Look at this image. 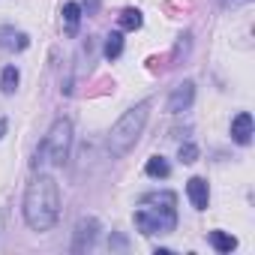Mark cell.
Segmentation results:
<instances>
[{"label": "cell", "instance_id": "52a82bcc", "mask_svg": "<svg viewBox=\"0 0 255 255\" xmlns=\"http://www.w3.org/2000/svg\"><path fill=\"white\" fill-rule=\"evenodd\" d=\"M186 195H189V201H192V207H195V210H207V201H210L207 180H201V177H192V180L186 183Z\"/></svg>", "mask_w": 255, "mask_h": 255}, {"label": "cell", "instance_id": "5bb4252c", "mask_svg": "<svg viewBox=\"0 0 255 255\" xmlns=\"http://www.w3.org/2000/svg\"><path fill=\"white\" fill-rule=\"evenodd\" d=\"M15 87H18V69L6 66L3 75H0V90H3V93H15Z\"/></svg>", "mask_w": 255, "mask_h": 255}, {"label": "cell", "instance_id": "7a4b0ae2", "mask_svg": "<svg viewBox=\"0 0 255 255\" xmlns=\"http://www.w3.org/2000/svg\"><path fill=\"white\" fill-rule=\"evenodd\" d=\"M135 225L141 234H168L177 225V198L174 192H150L138 210H135Z\"/></svg>", "mask_w": 255, "mask_h": 255}, {"label": "cell", "instance_id": "9a60e30c", "mask_svg": "<svg viewBox=\"0 0 255 255\" xmlns=\"http://www.w3.org/2000/svg\"><path fill=\"white\" fill-rule=\"evenodd\" d=\"M102 51H105V57H108V60L120 57V51H123V36H120V33H111V36L105 39V48H102Z\"/></svg>", "mask_w": 255, "mask_h": 255}, {"label": "cell", "instance_id": "2e32d148", "mask_svg": "<svg viewBox=\"0 0 255 255\" xmlns=\"http://www.w3.org/2000/svg\"><path fill=\"white\" fill-rule=\"evenodd\" d=\"M195 159H198V150H195V144H183V147H180V162L192 165Z\"/></svg>", "mask_w": 255, "mask_h": 255}, {"label": "cell", "instance_id": "ba28073f", "mask_svg": "<svg viewBox=\"0 0 255 255\" xmlns=\"http://www.w3.org/2000/svg\"><path fill=\"white\" fill-rule=\"evenodd\" d=\"M231 138L237 144H249L252 141V117L246 111H240L234 120H231Z\"/></svg>", "mask_w": 255, "mask_h": 255}, {"label": "cell", "instance_id": "ac0fdd59", "mask_svg": "<svg viewBox=\"0 0 255 255\" xmlns=\"http://www.w3.org/2000/svg\"><path fill=\"white\" fill-rule=\"evenodd\" d=\"M3 132H6V120H0V138H3Z\"/></svg>", "mask_w": 255, "mask_h": 255}, {"label": "cell", "instance_id": "5b68a950", "mask_svg": "<svg viewBox=\"0 0 255 255\" xmlns=\"http://www.w3.org/2000/svg\"><path fill=\"white\" fill-rule=\"evenodd\" d=\"M192 99H195V84H192V81H183V84L174 87V93H171V99H168V111L180 114V111H186V108L192 105Z\"/></svg>", "mask_w": 255, "mask_h": 255}, {"label": "cell", "instance_id": "e0dca14e", "mask_svg": "<svg viewBox=\"0 0 255 255\" xmlns=\"http://www.w3.org/2000/svg\"><path fill=\"white\" fill-rule=\"evenodd\" d=\"M84 9H87V15H93L99 9V0H84Z\"/></svg>", "mask_w": 255, "mask_h": 255}, {"label": "cell", "instance_id": "4fadbf2b", "mask_svg": "<svg viewBox=\"0 0 255 255\" xmlns=\"http://www.w3.org/2000/svg\"><path fill=\"white\" fill-rule=\"evenodd\" d=\"M141 24H144V18H141L138 9H123V12H120V27H123V30H138Z\"/></svg>", "mask_w": 255, "mask_h": 255}, {"label": "cell", "instance_id": "30bf717a", "mask_svg": "<svg viewBox=\"0 0 255 255\" xmlns=\"http://www.w3.org/2000/svg\"><path fill=\"white\" fill-rule=\"evenodd\" d=\"M210 246H213L216 252H231V249L237 246V237H231V234H225V231H210Z\"/></svg>", "mask_w": 255, "mask_h": 255}, {"label": "cell", "instance_id": "8992f818", "mask_svg": "<svg viewBox=\"0 0 255 255\" xmlns=\"http://www.w3.org/2000/svg\"><path fill=\"white\" fill-rule=\"evenodd\" d=\"M30 45V36L15 27H0V48L3 51H24Z\"/></svg>", "mask_w": 255, "mask_h": 255}, {"label": "cell", "instance_id": "6da1fadb", "mask_svg": "<svg viewBox=\"0 0 255 255\" xmlns=\"http://www.w3.org/2000/svg\"><path fill=\"white\" fill-rule=\"evenodd\" d=\"M60 216V189L54 177L39 174L24 195V219L33 231H48Z\"/></svg>", "mask_w": 255, "mask_h": 255}, {"label": "cell", "instance_id": "9c48e42d", "mask_svg": "<svg viewBox=\"0 0 255 255\" xmlns=\"http://www.w3.org/2000/svg\"><path fill=\"white\" fill-rule=\"evenodd\" d=\"M96 219H81L78 222V228H75V243H72V249L75 252H81V249H87L93 240H96Z\"/></svg>", "mask_w": 255, "mask_h": 255}, {"label": "cell", "instance_id": "8fae6325", "mask_svg": "<svg viewBox=\"0 0 255 255\" xmlns=\"http://www.w3.org/2000/svg\"><path fill=\"white\" fill-rule=\"evenodd\" d=\"M63 21H66V33H75L78 21H81V6L78 3H66L63 6Z\"/></svg>", "mask_w": 255, "mask_h": 255}, {"label": "cell", "instance_id": "277c9868", "mask_svg": "<svg viewBox=\"0 0 255 255\" xmlns=\"http://www.w3.org/2000/svg\"><path fill=\"white\" fill-rule=\"evenodd\" d=\"M69 147H72V123L66 117H60V120H54V126L42 141V156H48L45 162H51V165H63L69 159Z\"/></svg>", "mask_w": 255, "mask_h": 255}, {"label": "cell", "instance_id": "3957f363", "mask_svg": "<svg viewBox=\"0 0 255 255\" xmlns=\"http://www.w3.org/2000/svg\"><path fill=\"white\" fill-rule=\"evenodd\" d=\"M144 123H147V102H141V105H135L129 111H123V117L111 126V135H108L111 156H126V153H129L135 147L141 129H144Z\"/></svg>", "mask_w": 255, "mask_h": 255}, {"label": "cell", "instance_id": "7c38bea8", "mask_svg": "<svg viewBox=\"0 0 255 255\" xmlns=\"http://www.w3.org/2000/svg\"><path fill=\"white\" fill-rule=\"evenodd\" d=\"M144 171H147L150 177H168V174H171V165H168L162 156H150L147 165H144Z\"/></svg>", "mask_w": 255, "mask_h": 255}]
</instances>
